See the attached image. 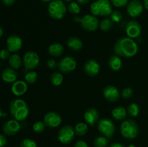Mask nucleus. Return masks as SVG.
<instances>
[{
  "instance_id": "nucleus-1",
  "label": "nucleus",
  "mask_w": 148,
  "mask_h": 147,
  "mask_svg": "<svg viewBox=\"0 0 148 147\" xmlns=\"http://www.w3.org/2000/svg\"><path fill=\"white\" fill-rule=\"evenodd\" d=\"M138 45L130 37H121L119 39L114 46V50L116 55L121 57H134L138 53Z\"/></svg>"
},
{
  "instance_id": "nucleus-2",
  "label": "nucleus",
  "mask_w": 148,
  "mask_h": 147,
  "mask_svg": "<svg viewBox=\"0 0 148 147\" xmlns=\"http://www.w3.org/2000/svg\"><path fill=\"white\" fill-rule=\"evenodd\" d=\"M10 112L12 117L17 121L24 120L29 114V108L23 99H14L10 104Z\"/></svg>"
},
{
  "instance_id": "nucleus-3",
  "label": "nucleus",
  "mask_w": 148,
  "mask_h": 147,
  "mask_svg": "<svg viewBox=\"0 0 148 147\" xmlns=\"http://www.w3.org/2000/svg\"><path fill=\"white\" fill-rule=\"evenodd\" d=\"M90 10L94 16H108L112 12L111 3L109 0H97L92 3Z\"/></svg>"
},
{
  "instance_id": "nucleus-4",
  "label": "nucleus",
  "mask_w": 148,
  "mask_h": 147,
  "mask_svg": "<svg viewBox=\"0 0 148 147\" xmlns=\"http://www.w3.org/2000/svg\"><path fill=\"white\" fill-rule=\"evenodd\" d=\"M67 8L62 0H53L48 7L49 14L54 20H61L66 14Z\"/></svg>"
},
{
  "instance_id": "nucleus-5",
  "label": "nucleus",
  "mask_w": 148,
  "mask_h": 147,
  "mask_svg": "<svg viewBox=\"0 0 148 147\" xmlns=\"http://www.w3.org/2000/svg\"><path fill=\"white\" fill-rule=\"evenodd\" d=\"M120 131L122 136L127 139H134L137 138L139 133L138 125L133 120H125L123 121Z\"/></svg>"
},
{
  "instance_id": "nucleus-6",
  "label": "nucleus",
  "mask_w": 148,
  "mask_h": 147,
  "mask_svg": "<svg viewBox=\"0 0 148 147\" xmlns=\"http://www.w3.org/2000/svg\"><path fill=\"white\" fill-rule=\"evenodd\" d=\"M97 128L103 136L108 138H111L116 131V127L114 122L107 118L99 120L97 123Z\"/></svg>"
},
{
  "instance_id": "nucleus-7",
  "label": "nucleus",
  "mask_w": 148,
  "mask_h": 147,
  "mask_svg": "<svg viewBox=\"0 0 148 147\" xmlns=\"http://www.w3.org/2000/svg\"><path fill=\"white\" fill-rule=\"evenodd\" d=\"M39 61H40V59H39L38 53L32 50L26 52L23 56V65L27 70H33L36 69L38 66Z\"/></svg>"
},
{
  "instance_id": "nucleus-8",
  "label": "nucleus",
  "mask_w": 148,
  "mask_h": 147,
  "mask_svg": "<svg viewBox=\"0 0 148 147\" xmlns=\"http://www.w3.org/2000/svg\"><path fill=\"white\" fill-rule=\"evenodd\" d=\"M75 130L71 125H64L58 133V140L64 144H68L73 141L75 138Z\"/></svg>"
},
{
  "instance_id": "nucleus-9",
  "label": "nucleus",
  "mask_w": 148,
  "mask_h": 147,
  "mask_svg": "<svg viewBox=\"0 0 148 147\" xmlns=\"http://www.w3.org/2000/svg\"><path fill=\"white\" fill-rule=\"evenodd\" d=\"M80 24L84 30L89 32H93L98 29L99 22L95 16L92 14H86L81 18Z\"/></svg>"
},
{
  "instance_id": "nucleus-10",
  "label": "nucleus",
  "mask_w": 148,
  "mask_h": 147,
  "mask_svg": "<svg viewBox=\"0 0 148 147\" xmlns=\"http://www.w3.org/2000/svg\"><path fill=\"white\" fill-rule=\"evenodd\" d=\"M59 70L63 73H70L77 67L76 60L72 56H66L61 59L58 64Z\"/></svg>"
},
{
  "instance_id": "nucleus-11",
  "label": "nucleus",
  "mask_w": 148,
  "mask_h": 147,
  "mask_svg": "<svg viewBox=\"0 0 148 147\" xmlns=\"http://www.w3.org/2000/svg\"><path fill=\"white\" fill-rule=\"evenodd\" d=\"M144 5L139 0H132L127 4V12L128 15L131 17H137L143 12Z\"/></svg>"
},
{
  "instance_id": "nucleus-12",
  "label": "nucleus",
  "mask_w": 148,
  "mask_h": 147,
  "mask_svg": "<svg viewBox=\"0 0 148 147\" xmlns=\"http://www.w3.org/2000/svg\"><path fill=\"white\" fill-rule=\"evenodd\" d=\"M6 45H7V49L10 53H16L21 49L23 41L18 35H12L7 39Z\"/></svg>"
},
{
  "instance_id": "nucleus-13",
  "label": "nucleus",
  "mask_w": 148,
  "mask_h": 147,
  "mask_svg": "<svg viewBox=\"0 0 148 147\" xmlns=\"http://www.w3.org/2000/svg\"><path fill=\"white\" fill-rule=\"evenodd\" d=\"M126 33L130 38H137L142 33L141 25L138 22L131 20L126 26Z\"/></svg>"
},
{
  "instance_id": "nucleus-14",
  "label": "nucleus",
  "mask_w": 148,
  "mask_h": 147,
  "mask_svg": "<svg viewBox=\"0 0 148 147\" xmlns=\"http://www.w3.org/2000/svg\"><path fill=\"white\" fill-rule=\"evenodd\" d=\"M45 125L50 128H56L62 123V117L55 112H49L43 118Z\"/></svg>"
},
{
  "instance_id": "nucleus-15",
  "label": "nucleus",
  "mask_w": 148,
  "mask_h": 147,
  "mask_svg": "<svg viewBox=\"0 0 148 147\" xmlns=\"http://www.w3.org/2000/svg\"><path fill=\"white\" fill-rule=\"evenodd\" d=\"M20 125L17 120H10L4 124L2 131L7 135H14L20 131Z\"/></svg>"
},
{
  "instance_id": "nucleus-16",
  "label": "nucleus",
  "mask_w": 148,
  "mask_h": 147,
  "mask_svg": "<svg viewBox=\"0 0 148 147\" xmlns=\"http://www.w3.org/2000/svg\"><path fill=\"white\" fill-rule=\"evenodd\" d=\"M103 95L106 99L111 102H116L120 97V92L116 86L108 85L103 89Z\"/></svg>"
},
{
  "instance_id": "nucleus-17",
  "label": "nucleus",
  "mask_w": 148,
  "mask_h": 147,
  "mask_svg": "<svg viewBox=\"0 0 148 147\" xmlns=\"http://www.w3.org/2000/svg\"><path fill=\"white\" fill-rule=\"evenodd\" d=\"M84 118L87 124L93 126L95 124L98 123V119H99V112L96 108H90L85 112Z\"/></svg>"
},
{
  "instance_id": "nucleus-18",
  "label": "nucleus",
  "mask_w": 148,
  "mask_h": 147,
  "mask_svg": "<svg viewBox=\"0 0 148 147\" xmlns=\"http://www.w3.org/2000/svg\"><path fill=\"white\" fill-rule=\"evenodd\" d=\"M84 71L85 74L90 76H95L99 73L100 65L96 61L89 60L84 65Z\"/></svg>"
},
{
  "instance_id": "nucleus-19",
  "label": "nucleus",
  "mask_w": 148,
  "mask_h": 147,
  "mask_svg": "<svg viewBox=\"0 0 148 147\" xmlns=\"http://www.w3.org/2000/svg\"><path fill=\"white\" fill-rule=\"evenodd\" d=\"M27 89V82L24 81H16L12 85L11 91L15 96H22L24 95Z\"/></svg>"
},
{
  "instance_id": "nucleus-20",
  "label": "nucleus",
  "mask_w": 148,
  "mask_h": 147,
  "mask_svg": "<svg viewBox=\"0 0 148 147\" xmlns=\"http://www.w3.org/2000/svg\"><path fill=\"white\" fill-rule=\"evenodd\" d=\"M1 78L7 83H14L17 79V74L12 68H6L1 73Z\"/></svg>"
},
{
  "instance_id": "nucleus-21",
  "label": "nucleus",
  "mask_w": 148,
  "mask_h": 147,
  "mask_svg": "<svg viewBox=\"0 0 148 147\" xmlns=\"http://www.w3.org/2000/svg\"><path fill=\"white\" fill-rule=\"evenodd\" d=\"M82 42L76 36H72L67 40V46L74 51H79L82 48Z\"/></svg>"
},
{
  "instance_id": "nucleus-22",
  "label": "nucleus",
  "mask_w": 148,
  "mask_h": 147,
  "mask_svg": "<svg viewBox=\"0 0 148 147\" xmlns=\"http://www.w3.org/2000/svg\"><path fill=\"white\" fill-rule=\"evenodd\" d=\"M64 47L61 43H53L49 46L48 48V52L49 54L53 57H58L62 56L64 53Z\"/></svg>"
},
{
  "instance_id": "nucleus-23",
  "label": "nucleus",
  "mask_w": 148,
  "mask_h": 147,
  "mask_svg": "<svg viewBox=\"0 0 148 147\" xmlns=\"http://www.w3.org/2000/svg\"><path fill=\"white\" fill-rule=\"evenodd\" d=\"M108 65L113 71H118L122 67V61L119 56L117 55H114V56H111L108 60Z\"/></svg>"
},
{
  "instance_id": "nucleus-24",
  "label": "nucleus",
  "mask_w": 148,
  "mask_h": 147,
  "mask_svg": "<svg viewBox=\"0 0 148 147\" xmlns=\"http://www.w3.org/2000/svg\"><path fill=\"white\" fill-rule=\"evenodd\" d=\"M111 114H112L113 118L116 120H124L127 118V111L123 107H119L113 110Z\"/></svg>"
},
{
  "instance_id": "nucleus-25",
  "label": "nucleus",
  "mask_w": 148,
  "mask_h": 147,
  "mask_svg": "<svg viewBox=\"0 0 148 147\" xmlns=\"http://www.w3.org/2000/svg\"><path fill=\"white\" fill-rule=\"evenodd\" d=\"M22 59L20 56L18 54H12L10 56V59H9V64H10V67L12 68L13 69L16 70V69H20V66H22Z\"/></svg>"
},
{
  "instance_id": "nucleus-26",
  "label": "nucleus",
  "mask_w": 148,
  "mask_h": 147,
  "mask_svg": "<svg viewBox=\"0 0 148 147\" xmlns=\"http://www.w3.org/2000/svg\"><path fill=\"white\" fill-rule=\"evenodd\" d=\"M74 130H75V133L76 135L82 136V135H85L88 133V124L85 123V122H79V123H77L75 125Z\"/></svg>"
},
{
  "instance_id": "nucleus-27",
  "label": "nucleus",
  "mask_w": 148,
  "mask_h": 147,
  "mask_svg": "<svg viewBox=\"0 0 148 147\" xmlns=\"http://www.w3.org/2000/svg\"><path fill=\"white\" fill-rule=\"evenodd\" d=\"M64 80L63 75L59 72H54L51 76V82L55 86H60Z\"/></svg>"
},
{
  "instance_id": "nucleus-28",
  "label": "nucleus",
  "mask_w": 148,
  "mask_h": 147,
  "mask_svg": "<svg viewBox=\"0 0 148 147\" xmlns=\"http://www.w3.org/2000/svg\"><path fill=\"white\" fill-rule=\"evenodd\" d=\"M108 144H109L108 138L103 135L96 137L93 141V146L95 147H107Z\"/></svg>"
},
{
  "instance_id": "nucleus-29",
  "label": "nucleus",
  "mask_w": 148,
  "mask_h": 147,
  "mask_svg": "<svg viewBox=\"0 0 148 147\" xmlns=\"http://www.w3.org/2000/svg\"><path fill=\"white\" fill-rule=\"evenodd\" d=\"M127 114L132 118H135L140 112L139 105L136 103H131L127 108Z\"/></svg>"
},
{
  "instance_id": "nucleus-30",
  "label": "nucleus",
  "mask_w": 148,
  "mask_h": 147,
  "mask_svg": "<svg viewBox=\"0 0 148 147\" xmlns=\"http://www.w3.org/2000/svg\"><path fill=\"white\" fill-rule=\"evenodd\" d=\"M114 25V22L111 20V19H104L100 23V28L102 31L107 32L109 31L110 30H111V28L113 27Z\"/></svg>"
},
{
  "instance_id": "nucleus-31",
  "label": "nucleus",
  "mask_w": 148,
  "mask_h": 147,
  "mask_svg": "<svg viewBox=\"0 0 148 147\" xmlns=\"http://www.w3.org/2000/svg\"><path fill=\"white\" fill-rule=\"evenodd\" d=\"M67 9L69 12L72 14H78L81 11V9L79 4L77 2H75V1H71L69 4V5H68Z\"/></svg>"
},
{
  "instance_id": "nucleus-32",
  "label": "nucleus",
  "mask_w": 148,
  "mask_h": 147,
  "mask_svg": "<svg viewBox=\"0 0 148 147\" xmlns=\"http://www.w3.org/2000/svg\"><path fill=\"white\" fill-rule=\"evenodd\" d=\"M38 79V75L36 71H30V72H27V74H25V82L27 83L30 84H34L35 82L37 81Z\"/></svg>"
},
{
  "instance_id": "nucleus-33",
  "label": "nucleus",
  "mask_w": 148,
  "mask_h": 147,
  "mask_svg": "<svg viewBox=\"0 0 148 147\" xmlns=\"http://www.w3.org/2000/svg\"><path fill=\"white\" fill-rule=\"evenodd\" d=\"M122 14L119 10H114L110 14V19L115 22H119L122 20Z\"/></svg>"
},
{
  "instance_id": "nucleus-34",
  "label": "nucleus",
  "mask_w": 148,
  "mask_h": 147,
  "mask_svg": "<svg viewBox=\"0 0 148 147\" xmlns=\"http://www.w3.org/2000/svg\"><path fill=\"white\" fill-rule=\"evenodd\" d=\"M46 126V125H45L44 122L38 121L36 123H34V125L33 126V129L36 133H42L44 131Z\"/></svg>"
},
{
  "instance_id": "nucleus-35",
  "label": "nucleus",
  "mask_w": 148,
  "mask_h": 147,
  "mask_svg": "<svg viewBox=\"0 0 148 147\" xmlns=\"http://www.w3.org/2000/svg\"><path fill=\"white\" fill-rule=\"evenodd\" d=\"M20 147H38L37 144L32 139L26 138L20 143Z\"/></svg>"
},
{
  "instance_id": "nucleus-36",
  "label": "nucleus",
  "mask_w": 148,
  "mask_h": 147,
  "mask_svg": "<svg viewBox=\"0 0 148 147\" xmlns=\"http://www.w3.org/2000/svg\"><path fill=\"white\" fill-rule=\"evenodd\" d=\"M111 4L116 7H124L127 6L129 3V0H110Z\"/></svg>"
},
{
  "instance_id": "nucleus-37",
  "label": "nucleus",
  "mask_w": 148,
  "mask_h": 147,
  "mask_svg": "<svg viewBox=\"0 0 148 147\" xmlns=\"http://www.w3.org/2000/svg\"><path fill=\"white\" fill-rule=\"evenodd\" d=\"M133 93V89L130 87H127L125 89H123L122 92H121V96L124 99H130L131 97H132Z\"/></svg>"
},
{
  "instance_id": "nucleus-38",
  "label": "nucleus",
  "mask_w": 148,
  "mask_h": 147,
  "mask_svg": "<svg viewBox=\"0 0 148 147\" xmlns=\"http://www.w3.org/2000/svg\"><path fill=\"white\" fill-rule=\"evenodd\" d=\"M10 52L7 49H2L0 50V59L1 60H7L10 59Z\"/></svg>"
},
{
  "instance_id": "nucleus-39",
  "label": "nucleus",
  "mask_w": 148,
  "mask_h": 147,
  "mask_svg": "<svg viewBox=\"0 0 148 147\" xmlns=\"http://www.w3.org/2000/svg\"><path fill=\"white\" fill-rule=\"evenodd\" d=\"M58 64H59V63H57L56 61H55L54 59H50V60L48 61V62H47L48 67L50 68V69H56V68L57 67Z\"/></svg>"
},
{
  "instance_id": "nucleus-40",
  "label": "nucleus",
  "mask_w": 148,
  "mask_h": 147,
  "mask_svg": "<svg viewBox=\"0 0 148 147\" xmlns=\"http://www.w3.org/2000/svg\"><path fill=\"white\" fill-rule=\"evenodd\" d=\"M7 144V138L5 135L0 134V147H4Z\"/></svg>"
},
{
  "instance_id": "nucleus-41",
  "label": "nucleus",
  "mask_w": 148,
  "mask_h": 147,
  "mask_svg": "<svg viewBox=\"0 0 148 147\" xmlns=\"http://www.w3.org/2000/svg\"><path fill=\"white\" fill-rule=\"evenodd\" d=\"M74 147H88V145L85 141H79L75 144Z\"/></svg>"
},
{
  "instance_id": "nucleus-42",
  "label": "nucleus",
  "mask_w": 148,
  "mask_h": 147,
  "mask_svg": "<svg viewBox=\"0 0 148 147\" xmlns=\"http://www.w3.org/2000/svg\"><path fill=\"white\" fill-rule=\"evenodd\" d=\"M16 0H2L4 4H5L6 6H12L14 4V3L15 2Z\"/></svg>"
},
{
  "instance_id": "nucleus-43",
  "label": "nucleus",
  "mask_w": 148,
  "mask_h": 147,
  "mask_svg": "<svg viewBox=\"0 0 148 147\" xmlns=\"http://www.w3.org/2000/svg\"><path fill=\"white\" fill-rule=\"evenodd\" d=\"M90 0H77V3L79 4H82V5H84V4H88Z\"/></svg>"
},
{
  "instance_id": "nucleus-44",
  "label": "nucleus",
  "mask_w": 148,
  "mask_h": 147,
  "mask_svg": "<svg viewBox=\"0 0 148 147\" xmlns=\"http://www.w3.org/2000/svg\"><path fill=\"white\" fill-rule=\"evenodd\" d=\"M109 147H125L122 144H119V143H114V144H111Z\"/></svg>"
},
{
  "instance_id": "nucleus-45",
  "label": "nucleus",
  "mask_w": 148,
  "mask_h": 147,
  "mask_svg": "<svg viewBox=\"0 0 148 147\" xmlns=\"http://www.w3.org/2000/svg\"><path fill=\"white\" fill-rule=\"evenodd\" d=\"M143 4H144L145 8L148 10V0H143Z\"/></svg>"
},
{
  "instance_id": "nucleus-46",
  "label": "nucleus",
  "mask_w": 148,
  "mask_h": 147,
  "mask_svg": "<svg viewBox=\"0 0 148 147\" xmlns=\"http://www.w3.org/2000/svg\"><path fill=\"white\" fill-rule=\"evenodd\" d=\"M74 20H75V21H76L77 22H80L81 18L79 17H75V18H74Z\"/></svg>"
},
{
  "instance_id": "nucleus-47",
  "label": "nucleus",
  "mask_w": 148,
  "mask_h": 147,
  "mask_svg": "<svg viewBox=\"0 0 148 147\" xmlns=\"http://www.w3.org/2000/svg\"><path fill=\"white\" fill-rule=\"evenodd\" d=\"M3 33H4V32H3L2 28H1V27L0 26V37L3 35Z\"/></svg>"
},
{
  "instance_id": "nucleus-48",
  "label": "nucleus",
  "mask_w": 148,
  "mask_h": 147,
  "mask_svg": "<svg viewBox=\"0 0 148 147\" xmlns=\"http://www.w3.org/2000/svg\"><path fill=\"white\" fill-rule=\"evenodd\" d=\"M4 115H4V112H2V111H1V108H0V118H1V117L4 116Z\"/></svg>"
},
{
  "instance_id": "nucleus-49",
  "label": "nucleus",
  "mask_w": 148,
  "mask_h": 147,
  "mask_svg": "<svg viewBox=\"0 0 148 147\" xmlns=\"http://www.w3.org/2000/svg\"><path fill=\"white\" fill-rule=\"evenodd\" d=\"M42 1H43V2H51V1H52L53 0H42Z\"/></svg>"
},
{
  "instance_id": "nucleus-50",
  "label": "nucleus",
  "mask_w": 148,
  "mask_h": 147,
  "mask_svg": "<svg viewBox=\"0 0 148 147\" xmlns=\"http://www.w3.org/2000/svg\"><path fill=\"white\" fill-rule=\"evenodd\" d=\"M128 147H135V146H134V144H131V145H130V146H129Z\"/></svg>"
},
{
  "instance_id": "nucleus-51",
  "label": "nucleus",
  "mask_w": 148,
  "mask_h": 147,
  "mask_svg": "<svg viewBox=\"0 0 148 147\" xmlns=\"http://www.w3.org/2000/svg\"><path fill=\"white\" fill-rule=\"evenodd\" d=\"M64 1H67V2H69V1H72V0H64Z\"/></svg>"
},
{
  "instance_id": "nucleus-52",
  "label": "nucleus",
  "mask_w": 148,
  "mask_h": 147,
  "mask_svg": "<svg viewBox=\"0 0 148 147\" xmlns=\"http://www.w3.org/2000/svg\"><path fill=\"white\" fill-rule=\"evenodd\" d=\"M12 147H17V146H12Z\"/></svg>"
}]
</instances>
